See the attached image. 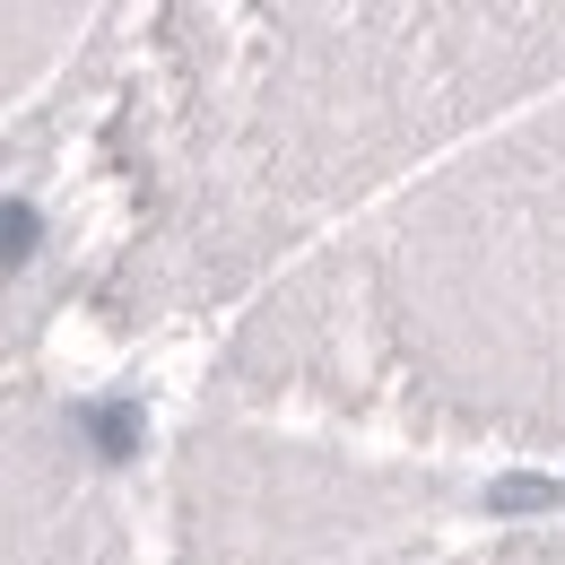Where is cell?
Masks as SVG:
<instances>
[{
	"label": "cell",
	"mask_w": 565,
	"mask_h": 565,
	"mask_svg": "<svg viewBox=\"0 0 565 565\" xmlns=\"http://www.w3.org/2000/svg\"><path fill=\"white\" fill-rule=\"evenodd\" d=\"M35 235H44V217L26 210V201H0V270H18L35 253Z\"/></svg>",
	"instance_id": "cell-3"
},
{
	"label": "cell",
	"mask_w": 565,
	"mask_h": 565,
	"mask_svg": "<svg viewBox=\"0 0 565 565\" xmlns=\"http://www.w3.org/2000/svg\"><path fill=\"white\" fill-rule=\"evenodd\" d=\"M78 435H87L105 461H131V452H140V409H131V401H96V409H78Z\"/></svg>",
	"instance_id": "cell-1"
},
{
	"label": "cell",
	"mask_w": 565,
	"mask_h": 565,
	"mask_svg": "<svg viewBox=\"0 0 565 565\" xmlns=\"http://www.w3.org/2000/svg\"><path fill=\"white\" fill-rule=\"evenodd\" d=\"M565 488L557 479H495L488 488V513H557Z\"/></svg>",
	"instance_id": "cell-2"
}]
</instances>
